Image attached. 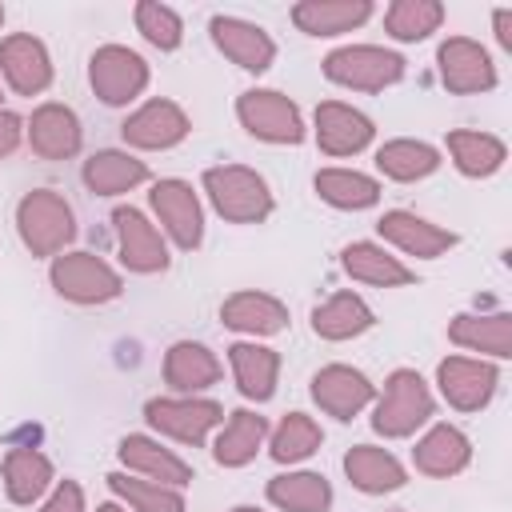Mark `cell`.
Instances as JSON below:
<instances>
[{"instance_id":"1","label":"cell","mask_w":512,"mask_h":512,"mask_svg":"<svg viewBox=\"0 0 512 512\" xmlns=\"http://www.w3.org/2000/svg\"><path fill=\"white\" fill-rule=\"evenodd\" d=\"M204 192H208V204L216 208V216H224L228 224H264L276 208L268 180L244 164L204 168Z\"/></svg>"},{"instance_id":"2","label":"cell","mask_w":512,"mask_h":512,"mask_svg":"<svg viewBox=\"0 0 512 512\" xmlns=\"http://www.w3.org/2000/svg\"><path fill=\"white\" fill-rule=\"evenodd\" d=\"M436 412L432 388L416 368H396L384 380L380 400L372 404V432H380L384 440H404L416 428H424Z\"/></svg>"},{"instance_id":"3","label":"cell","mask_w":512,"mask_h":512,"mask_svg":"<svg viewBox=\"0 0 512 512\" xmlns=\"http://www.w3.org/2000/svg\"><path fill=\"white\" fill-rule=\"evenodd\" d=\"M16 232L32 256H60L76 240L72 204L52 188H32L16 204Z\"/></svg>"},{"instance_id":"4","label":"cell","mask_w":512,"mask_h":512,"mask_svg":"<svg viewBox=\"0 0 512 512\" xmlns=\"http://www.w3.org/2000/svg\"><path fill=\"white\" fill-rule=\"evenodd\" d=\"M324 76L352 92H384L404 80V56L380 44H344L324 56Z\"/></svg>"},{"instance_id":"5","label":"cell","mask_w":512,"mask_h":512,"mask_svg":"<svg viewBox=\"0 0 512 512\" xmlns=\"http://www.w3.org/2000/svg\"><path fill=\"white\" fill-rule=\"evenodd\" d=\"M48 280L56 288V296L72 300V304H108L124 292L120 272L100 260L96 252H60L52 256Z\"/></svg>"},{"instance_id":"6","label":"cell","mask_w":512,"mask_h":512,"mask_svg":"<svg viewBox=\"0 0 512 512\" xmlns=\"http://www.w3.org/2000/svg\"><path fill=\"white\" fill-rule=\"evenodd\" d=\"M236 120L248 136L264 144H300L304 140V116L296 100H288L276 88H248L236 100Z\"/></svg>"},{"instance_id":"7","label":"cell","mask_w":512,"mask_h":512,"mask_svg":"<svg viewBox=\"0 0 512 512\" xmlns=\"http://www.w3.org/2000/svg\"><path fill=\"white\" fill-rule=\"evenodd\" d=\"M144 420L152 432L176 444H204L212 428L224 424V408L204 396H152L144 404Z\"/></svg>"},{"instance_id":"8","label":"cell","mask_w":512,"mask_h":512,"mask_svg":"<svg viewBox=\"0 0 512 512\" xmlns=\"http://www.w3.org/2000/svg\"><path fill=\"white\" fill-rule=\"evenodd\" d=\"M148 60L124 44H100L88 60V84L100 96V104L108 108H124L132 104L144 88H148Z\"/></svg>"},{"instance_id":"9","label":"cell","mask_w":512,"mask_h":512,"mask_svg":"<svg viewBox=\"0 0 512 512\" xmlns=\"http://www.w3.org/2000/svg\"><path fill=\"white\" fill-rule=\"evenodd\" d=\"M436 388L456 412H480L500 388V368L480 356H444L436 364Z\"/></svg>"},{"instance_id":"10","label":"cell","mask_w":512,"mask_h":512,"mask_svg":"<svg viewBox=\"0 0 512 512\" xmlns=\"http://www.w3.org/2000/svg\"><path fill=\"white\" fill-rule=\"evenodd\" d=\"M188 132H192L188 112H184L176 100H164V96L144 100V104H140L136 112H128L124 124H120L124 144H128V148H140V152H168V148H176Z\"/></svg>"},{"instance_id":"11","label":"cell","mask_w":512,"mask_h":512,"mask_svg":"<svg viewBox=\"0 0 512 512\" xmlns=\"http://www.w3.org/2000/svg\"><path fill=\"white\" fill-rule=\"evenodd\" d=\"M436 72H440V84L456 96H476L496 88V64L488 48L468 36H448L436 48Z\"/></svg>"},{"instance_id":"12","label":"cell","mask_w":512,"mask_h":512,"mask_svg":"<svg viewBox=\"0 0 512 512\" xmlns=\"http://www.w3.org/2000/svg\"><path fill=\"white\" fill-rule=\"evenodd\" d=\"M148 204H152L156 220L164 224V232L172 236L176 248H184V252L200 248V240H204V208H200V196L192 192L188 180H176V176L156 180L152 192H148Z\"/></svg>"},{"instance_id":"13","label":"cell","mask_w":512,"mask_h":512,"mask_svg":"<svg viewBox=\"0 0 512 512\" xmlns=\"http://www.w3.org/2000/svg\"><path fill=\"white\" fill-rule=\"evenodd\" d=\"M312 400H316V408L324 412V416H332V420H356L372 400H376V384L360 372V368H352V364H324L316 376H312Z\"/></svg>"},{"instance_id":"14","label":"cell","mask_w":512,"mask_h":512,"mask_svg":"<svg viewBox=\"0 0 512 512\" xmlns=\"http://www.w3.org/2000/svg\"><path fill=\"white\" fill-rule=\"evenodd\" d=\"M112 224H116V248H120V260L128 272H140V276H152V272H164L168 268V244L160 236V228L132 204H120L112 212Z\"/></svg>"},{"instance_id":"15","label":"cell","mask_w":512,"mask_h":512,"mask_svg":"<svg viewBox=\"0 0 512 512\" xmlns=\"http://www.w3.org/2000/svg\"><path fill=\"white\" fill-rule=\"evenodd\" d=\"M312 132H316V148L324 156H356L372 144L376 124H372V116H364L360 108H352L344 100H324L312 112Z\"/></svg>"},{"instance_id":"16","label":"cell","mask_w":512,"mask_h":512,"mask_svg":"<svg viewBox=\"0 0 512 512\" xmlns=\"http://www.w3.org/2000/svg\"><path fill=\"white\" fill-rule=\"evenodd\" d=\"M24 136L32 144V152L40 160H72L84 144V128H80V116L68 108V104H40L28 120H24Z\"/></svg>"},{"instance_id":"17","label":"cell","mask_w":512,"mask_h":512,"mask_svg":"<svg viewBox=\"0 0 512 512\" xmlns=\"http://www.w3.org/2000/svg\"><path fill=\"white\" fill-rule=\"evenodd\" d=\"M0 72L16 96H40L52 84V56L32 32H12L0 40Z\"/></svg>"},{"instance_id":"18","label":"cell","mask_w":512,"mask_h":512,"mask_svg":"<svg viewBox=\"0 0 512 512\" xmlns=\"http://www.w3.org/2000/svg\"><path fill=\"white\" fill-rule=\"evenodd\" d=\"M212 32V44L244 72H268L272 60H276V40L252 24V20H240V16H212L208 24Z\"/></svg>"},{"instance_id":"19","label":"cell","mask_w":512,"mask_h":512,"mask_svg":"<svg viewBox=\"0 0 512 512\" xmlns=\"http://www.w3.org/2000/svg\"><path fill=\"white\" fill-rule=\"evenodd\" d=\"M376 228L392 248H400L404 256H416V260H436L448 248H456V240H460L456 232H448V228H440V224H432V220H424L408 208L384 212Z\"/></svg>"},{"instance_id":"20","label":"cell","mask_w":512,"mask_h":512,"mask_svg":"<svg viewBox=\"0 0 512 512\" xmlns=\"http://www.w3.org/2000/svg\"><path fill=\"white\" fill-rule=\"evenodd\" d=\"M116 456L132 476H144V480H156V484H168V488H188L192 484V464L180 460L172 448H164L152 436H140V432L124 436Z\"/></svg>"},{"instance_id":"21","label":"cell","mask_w":512,"mask_h":512,"mask_svg":"<svg viewBox=\"0 0 512 512\" xmlns=\"http://www.w3.org/2000/svg\"><path fill=\"white\" fill-rule=\"evenodd\" d=\"M220 356L200 340H176L164 352V384L176 396H200L220 380Z\"/></svg>"},{"instance_id":"22","label":"cell","mask_w":512,"mask_h":512,"mask_svg":"<svg viewBox=\"0 0 512 512\" xmlns=\"http://www.w3.org/2000/svg\"><path fill=\"white\" fill-rule=\"evenodd\" d=\"M412 464H416V472H424V476H432V480L460 476V472L472 464V440H468L456 424H432V428L416 440Z\"/></svg>"},{"instance_id":"23","label":"cell","mask_w":512,"mask_h":512,"mask_svg":"<svg viewBox=\"0 0 512 512\" xmlns=\"http://www.w3.org/2000/svg\"><path fill=\"white\" fill-rule=\"evenodd\" d=\"M220 320H224V328L244 332V336H276L288 328V304L276 300L272 292L244 288L220 304Z\"/></svg>"},{"instance_id":"24","label":"cell","mask_w":512,"mask_h":512,"mask_svg":"<svg viewBox=\"0 0 512 512\" xmlns=\"http://www.w3.org/2000/svg\"><path fill=\"white\" fill-rule=\"evenodd\" d=\"M228 364H232V380L240 388L244 400H272L276 396V380H280V352L256 340H236L228 348Z\"/></svg>"},{"instance_id":"25","label":"cell","mask_w":512,"mask_h":512,"mask_svg":"<svg viewBox=\"0 0 512 512\" xmlns=\"http://www.w3.org/2000/svg\"><path fill=\"white\" fill-rule=\"evenodd\" d=\"M80 180L92 196H124V192H132L136 184L148 180V164L140 156L124 152V148H100L84 160Z\"/></svg>"},{"instance_id":"26","label":"cell","mask_w":512,"mask_h":512,"mask_svg":"<svg viewBox=\"0 0 512 512\" xmlns=\"http://www.w3.org/2000/svg\"><path fill=\"white\" fill-rule=\"evenodd\" d=\"M340 268L356 284H372V288H404L416 280V272L400 256H392L384 244H372V240H352L340 252Z\"/></svg>"},{"instance_id":"27","label":"cell","mask_w":512,"mask_h":512,"mask_svg":"<svg viewBox=\"0 0 512 512\" xmlns=\"http://www.w3.org/2000/svg\"><path fill=\"white\" fill-rule=\"evenodd\" d=\"M448 340L456 348L508 360L512 356V312H460L448 324Z\"/></svg>"},{"instance_id":"28","label":"cell","mask_w":512,"mask_h":512,"mask_svg":"<svg viewBox=\"0 0 512 512\" xmlns=\"http://www.w3.org/2000/svg\"><path fill=\"white\" fill-rule=\"evenodd\" d=\"M344 476H348L352 488H360L364 496L396 492V488H404V480H408L404 464H400L388 448H376V444H352V448L344 452Z\"/></svg>"},{"instance_id":"29","label":"cell","mask_w":512,"mask_h":512,"mask_svg":"<svg viewBox=\"0 0 512 512\" xmlns=\"http://www.w3.org/2000/svg\"><path fill=\"white\" fill-rule=\"evenodd\" d=\"M372 12V0H300L288 16L304 36H340L360 28Z\"/></svg>"},{"instance_id":"30","label":"cell","mask_w":512,"mask_h":512,"mask_svg":"<svg viewBox=\"0 0 512 512\" xmlns=\"http://www.w3.org/2000/svg\"><path fill=\"white\" fill-rule=\"evenodd\" d=\"M448 156L456 164L460 176L468 180H484V176H496L508 160V144L492 132H476V128H452L448 132Z\"/></svg>"},{"instance_id":"31","label":"cell","mask_w":512,"mask_h":512,"mask_svg":"<svg viewBox=\"0 0 512 512\" xmlns=\"http://www.w3.org/2000/svg\"><path fill=\"white\" fill-rule=\"evenodd\" d=\"M376 324V312L364 304V296L356 292H336L328 296L324 304L312 308V332L328 344H340V340H356L364 336L368 328Z\"/></svg>"},{"instance_id":"32","label":"cell","mask_w":512,"mask_h":512,"mask_svg":"<svg viewBox=\"0 0 512 512\" xmlns=\"http://www.w3.org/2000/svg\"><path fill=\"white\" fill-rule=\"evenodd\" d=\"M264 436H268V420L260 412H252V408H236L224 420L220 436L212 440V460L220 468H244L264 448Z\"/></svg>"},{"instance_id":"33","label":"cell","mask_w":512,"mask_h":512,"mask_svg":"<svg viewBox=\"0 0 512 512\" xmlns=\"http://www.w3.org/2000/svg\"><path fill=\"white\" fill-rule=\"evenodd\" d=\"M316 196L340 212H364L380 200V180L356 168H320L312 180Z\"/></svg>"},{"instance_id":"34","label":"cell","mask_w":512,"mask_h":512,"mask_svg":"<svg viewBox=\"0 0 512 512\" xmlns=\"http://www.w3.org/2000/svg\"><path fill=\"white\" fill-rule=\"evenodd\" d=\"M376 168L396 184H412L440 168V148H432L428 140L400 136V140H388L376 148Z\"/></svg>"},{"instance_id":"35","label":"cell","mask_w":512,"mask_h":512,"mask_svg":"<svg viewBox=\"0 0 512 512\" xmlns=\"http://www.w3.org/2000/svg\"><path fill=\"white\" fill-rule=\"evenodd\" d=\"M52 488V460L36 448H12L4 456V492L12 504H36Z\"/></svg>"},{"instance_id":"36","label":"cell","mask_w":512,"mask_h":512,"mask_svg":"<svg viewBox=\"0 0 512 512\" xmlns=\"http://www.w3.org/2000/svg\"><path fill=\"white\" fill-rule=\"evenodd\" d=\"M268 504L280 512H328L332 484L320 472H280L268 480Z\"/></svg>"},{"instance_id":"37","label":"cell","mask_w":512,"mask_h":512,"mask_svg":"<svg viewBox=\"0 0 512 512\" xmlns=\"http://www.w3.org/2000/svg\"><path fill=\"white\" fill-rule=\"evenodd\" d=\"M104 480L128 512H184L180 488H168V484H156V480H144L132 472H108Z\"/></svg>"},{"instance_id":"38","label":"cell","mask_w":512,"mask_h":512,"mask_svg":"<svg viewBox=\"0 0 512 512\" xmlns=\"http://www.w3.org/2000/svg\"><path fill=\"white\" fill-rule=\"evenodd\" d=\"M320 444H324V428L308 412H288L268 436V456L276 464H300L312 452H320Z\"/></svg>"},{"instance_id":"39","label":"cell","mask_w":512,"mask_h":512,"mask_svg":"<svg viewBox=\"0 0 512 512\" xmlns=\"http://www.w3.org/2000/svg\"><path fill=\"white\" fill-rule=\"evenodd\" d=\"M444 24V4L440 0H392L384 8V32L400 44L428 40Z\"/></svg>"},{"instance_id":"40","label":"cell","mask_w":512,"mask_h":512,"mask_svg":"<svg viewBox=\"0 0 512 512\" xmlns=\"http://www.w3.org/2000/svg\"><path fill=\"white\" fill-rule=\"evenodd\" d=\"M132 20H136V32H140L152 48H160V52H172V48H180V40H184V20H180V12L168 8V4H160V0H140V4L132 8Z\"/></svg>"},{"instance_id":"41","label":"cell","mask_w":512,"mask_h":512,"mask_svg":"<svg viewBox=\"0 0 512 512\" xmlns=\"http://www.w3.org/2000/svg\"><path fill=\"white\" fill-rule=\"evenodd\" d=\"M40 512H88L84 488H80L76 480H60V484L52 488V496L40 504Z\"/></svg>"},{"instance_id":"42","label":"cell","mask_w":512,"mask_h":512,"mask_svg":"<svg viewBox=\"0 0 512 512\" xmlns=\"http://www.w3.org/2000/svg\"><path fill=\"white\" fill-rule=\"evenodd\" d=\"M24 140V120L8 108H0V156H12Z\"/></svg>"},{"instance_id":"43","label":"cell","mask_w":512,"mask_h":512,"mask_svg":"<svg viewBox=\"0 0 512 512\" xmlns=\"http://www.w3.org/2000/svg\"><path fill=\"white\" fill-rule=\"evenodd\" d=\"M492 24H496V40H500V48H512V8H496Z\"/></svg>"},{"instance_id":"44","label":"cell","mask_w":512,"mask_h":512,"mask_svg":"<svg viewBox=\"0 0 512 512\" xmlns=\"http://www.w3.org/2000/svg\"><path fill=\"white\" fill-rule=\"evenodd\" d=\"M96 512H128L124 504H116V500H108V504H96Z\"/></svg>"},{"instance_id":"45","label":"cell","mask_w":512,"mask_h":512,"mask_svg":"<svg viewBox=\"0 0 512 512\" xmlns=\"http://www.w3.org/2000/svg\"><path fill=\"white\" fill-rule=\"evenodd\" d=\"M232 512H264V508H252V504H240V508H232Z\"/></svg>"},{"instance_id":"46","label":"cell","mask_w":512,"mask_h":512,"mask_svg":"<svg viewBox=\"0 0 512 512\" xmlns=\"http://www.w3.org/2000/svg\"><path fill=\"white\" fill-rule=\"evenodd\" d=\"M0 24H4V4H0Z\"/></svg>"},{"instance_id":"47","label":"cell","mask_w":512,"mask_h":512,"mask_svg":"<svg viewBox=\"0 0 512 512\" xmlns=\"http://www.w3.org/2000/svg\"><path fill=\"white\" fill-rule=\"evenodd\" d=\"M388 512H404V508H388Z\"/></svg>"}]
</instances>
